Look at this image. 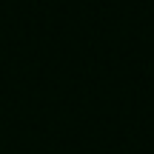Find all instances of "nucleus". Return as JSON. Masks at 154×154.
Masks as SVG:
<instances>
[]
</instances>
